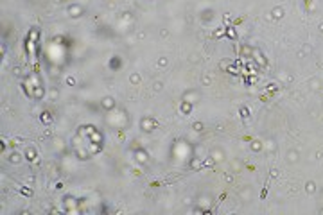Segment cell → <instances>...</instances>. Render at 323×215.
<instances>
[{
  "label": "cell",
  "instance_id": "6da1fadb",
  "mask_svg": "<svg viewBox=\"0 0 323 215\" xmlns=\"http://www.w3.org/2000/svg\"><path fill=\"white\" fill-rule=\"evenodd\" d=\"M296 156H298V154H296V153H294V154H293V153H291V154H289V160H291V161H293V160H296Z\"/></svg>",
  "mask_w": 323,
  "mask_h": 215
}]
</instances>
